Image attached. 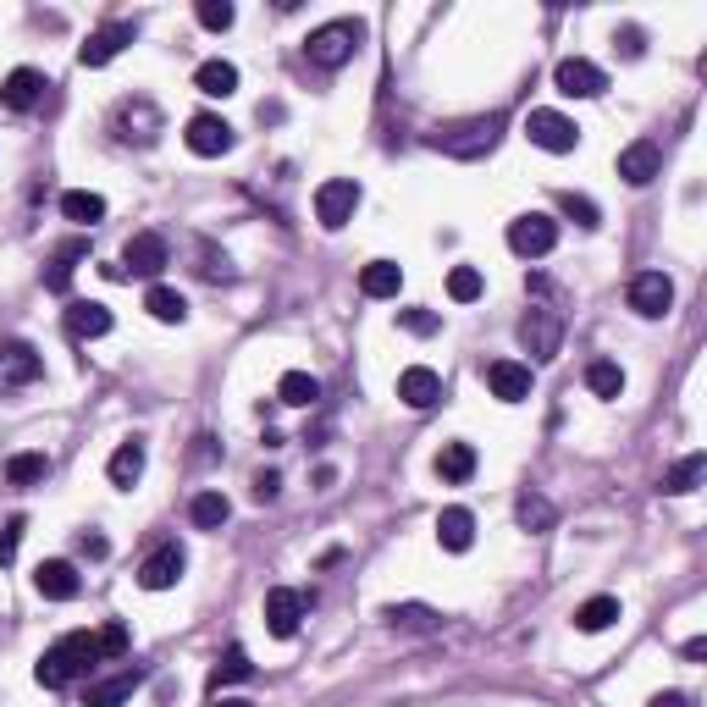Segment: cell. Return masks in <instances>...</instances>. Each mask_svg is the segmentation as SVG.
I'll use <instances>...</instances> for the list:
<instances>
[{
  "mask_svg": "<svg viewBox=\"0 0 707 707\" xmlns=\"http://www.w3.org/2000/svg\"><path fill=\"white\" fill-rule=\"evenodd\" d=\"M83 254H88L83 238H72V243H61V249L50 254V265H45V288H50V293H67V288H72V272H77Z\"/></svg>",
  "mask_w": 707,
  "mask_h": 707,
  "instance_id": "cell-28",
  "label": "cell"
},
{
  "mask_svg": "<svg viewBox=\"0 0 707 707\" xmlns=\"http://www.w3.org/2000/svg\"><path fill=\"white\" fill-rule=\"evenodd\" d=\"M481 272H476V265H454V272H448V299L454 304H476L481 299Z\"/></svg>",
  "mask_w": 707,
  "mask_h": 707,
  "instance_id": "cell-41",
  "label": "cell"
},
{
  "mask_svg": "<svg viewBox=\"0 0 707 707\" xmlns=\"http://www.w3.org/2000/svg\"><path fill=\"white\" fill-rule=\"evenodd\" d=\"M354 211H360V183H354V177H326V183L315 189V221H321L326 232L348 227Z\"/></svg>",
  "mask_w": 707,
  "mask_h": 707,
  "instance_id": "cell-6",
  "label": "cell"
},
{
  "mask_svg": "<svg viewBox=\"0 0 707 707\" xmlns=\"http://www.w3.org/2000/svg\"><path fill=\"white\" fill-rule=\"evenodd\" d=\"M398 398H404L409 409H436V404H442V376H436L431 366H409V371L398 376Z\"/></svg>",
  "mask_w": 707,
  "mask_h": 707,
  "instance_id": "cell-22",
  "label": "cell"
},
{
  "mask_svg": "<svg viewBox=\"0 0 707 707\" xmlns=\"http://www.w3.org/2000/svg\"><path fill=\"white\" fill-rule=\"evenodd\" d=\"M360 45H366V23L337 17V23H321V28L304 39V56H310V67L337 72V67H348L354 56H360Z\"/></svg>",
  "mask_w": 707,
  "mask_h": 707,
  "instance_id": "cell-3",
  "label": "cell"
},
{
  "mask_svg": "<svg viewBox=\"0 0 707 707\" xmlns=\"http://www.w3.org/2000/svg\"><path fill=\"white\" fill-rule=\"evenodd\" d=\"M95 663H100V642L88 636V631H72V636H61L56 647L39 652L34 680H39L45 691H61V685H72V680H88V674H95Z\"/></svg>",
  "mask_w": 707,
  "mask_h": 707,
  "instance_id": "cell-1",
  "label": "cell"
},
{
  "mask_svg": "<svg viewBox=\"0 0 707 707\" xmlns=\"http://www.w3.org/2000/svg\"><path fill=\"white\" fill-rule=\"evenodd\" d=\"M144 310H149L160 326H183V321H189V299L177 293V288H160V283L144 293Z\"/></svg>",
  "mask_w": 707,
  "mask_h": 707,
  "instance_id": "cell-30",
  "label": "cell"
},
{
  "mask_svg": "<svg viewBox=\"0 0 707 707\" xmlns=\"http://www.w3.org/2000/svg\"><path fill=\"white\" fill-rule=\"evenodd\" d=\"M200 277H211V283H227V277H232V260L216 254V243H200Z\"/></svg>",
  "mask_w": 707,
  "mask_h": 707,
  "instance_id": "cell-46",
  "label": "cell"
},
{
  "mask_svg": "<svg viewBox=\"0 0 707 707\" xmlns=\"http://www.w3.org/2000/svg\"><path fill=\"white\" fill-rule=\"evenodd\" d=\"M436 476L448 481V487H465L476 476V448L470 442H442V454H436Z\"/></svg>",
  "mask_w": 707,
  "mask_h": 707,
  "instance_id": "cell-27",
  "label": "cell"
},
{
  "mask_svg": "<svg viewBox=\"0 0 707 707\" xmlns=\"http://www.w3.org/2000/svg\"><path fill=\"white\" fill-rule=\"evenodd\" d=\"M194 17H200L211 34H227L238 12H232V0H200V7H194Z\"/></svg>",
  "mask_w": 707,
  "mask_h": 707,
  "instance_id": "cell-42",
  "label": "cell"
},
{
  "mask_svg": "<svg viewBox=\"0 0 707 707\" xmlns=\"http://www.w3.org/2000/svg\"><path fill=\"white\" fill-rule=\"evenodd\" d=\"M503 128H508V117H503V111H487V117H465V122H448V128L426 133V144H431L436 155H448V160H481V155L498 149Z\"/></svg>",
  "mask_w": 707,
  "mask_h": 707,
  "instance_id": "cell-2",
  "label": "cell"
},
{
  "mask_svg": "<svg viewBox=\"0 0 707 707\" xmlns=\"http://www.w3.org/2000/svg\"><path fill=\"white\" fill-rule=\"evenodd\" d=\"M436 542L448 548V553H470V542H476V514L470 508H442L436 514Z\"/></svg>",
  "mask_w": 707,
  "mask_h": 707,
  "instance_id": "cell-24",
  "label": "cell"
},
{
  "mask_svg": "<svg viewBox=\"0 0 707 707\" xmlns=\"http://www.w3.org/2000/svg\"><path fill=\"white\" fill-rule=\"evenodd\" d=\"M508 249H514L519 260H542V254H553V249H559V221L542 216V211L514 216V221H508Z\"/></svg>",
  "mask_w": 707,
  "mask_h": 707,
  "instance_id": "cell-7",
  "label": "cell"
},
{
  "mask_svg": "<svg viewBox=\"0 0 707 707\" xmlns=\"http://www.w3.org/2000/svg\"><path fill=\"white\" fill-rule=\"evenodd\" d=\"M398 288H404V265L398 260H371L360 272V293L366 299H398Z\"/></svg>",
  "mask_w": 707,
  "mask_h": 707,
  "instance_id": "cell-26",
  "label": "cell"
},
{
  "mask_svg": "<svg viewBox=\"0 0 707 707\" xmlns=\"http://www.w3.org/2000/svg\"><path fill=\"white\" fill-rule=\"evenodd\" d=\"M45 476H50V459H45V454H12V459H7V481H12V487H39Z\"/></svg>",
  "mask_w": 707,
  "mask_h": 707,
  "instance_id": "cell-38",
  "label": "cell"
},
{
  "mask_svg": "<svg viewBox=\"0 0 707 707\" xmlns=\"http://www.w3.org/2000/svg\"><path fill=\"white\" fill-rule=\"evenodd\" d=\"M45 376V360H39V348L12 337V343H0V393H17V387H34Z\"/></svg>",
  "mask_w": 707,
  "mask_h": 707,
  "instance_id": "cell-9",
  "label": "cell"
},
{
  "mask_svg": "<svg viewBox=\"0 0 707 707\" xmlns=\"http://www.w3.org/2000/svg\"><path fill=\"white\" fill-rule=\"evenodd\" d=\"M619 619V597H591V602H580L575 608V631H586V636H597V631H608Z\"/></svg>",
  "mask_w": 707,
  "mask_h": 707,
  "instance_id": "cell-37",
  "label": "cell"
},
{
  "mask_svg": "<svg viewBox=\"0 0 707 707\" xmlns=\"http://www.w3.org/2000/svg\"><path fill=\"white\" fill-rule=\"evenodd\" d=\"M194 459H200V465H211V459H216V436H211V431H200V436H194Z\"/></svg>",
  "mask_w": 707,
  "mask_h": 707,
  "instance_id": "cell-50",
  "label": "cell"
},
{
  "mask_svg": "<svg viewBox=\"0 0 707 707\" xmlns=\"http://www.w3.org/2000/svg\"><path fill=\"white\" fill-rule=\"evenodd\" d=\"M216 707H249L243 696H216Z\"/></svg>",
  "mask_w": 707,
  "mask_h": 707,
  "instance_id": "cell-53",
  "label": "cell"
},
{
  "mask_svg": "<svg viewBox=\"0 0 707 707\" xmlns=\"http://www.w3.org/2000/svg\"><path fill=\"white\" fill-rule=\"evenodd\" d=\"M139 680H144V669H122V674H111V680H88L83 707H128L133 691H139Z\"/></svg>",
  "mask_w": 707,
  "mask_h": 707,
  "instance_id": "cell-21",
  "label": "cell"
},
{
  "mask_svg": "<svg viewBox=\"0 0 707 707\" xmlns=\"http://www.w3.org/2000/svg\"><path fill=\"white\" fill-rule=\"evenodd\" d=\"M67 332H72L77 343H95V337L111 332V310L95 304V299H72V304H67Z\"/></svg>",
  "mask_w": 707,
  "mask_h": 707,
  "instance_id": "cell-23",
  "label": "cell"
},
{
  "mask_svg": "<svg viewBox=\"0 0 707 707\" xmlns=\"http://www.w3.org/2000/svg\"><path fill=\"white\" fill-rule=\"evenodd\" d=\"M514 519H519L525 530H553V525H559V508H553L542 492H519V503H514Z\"/></svg>",
  "mask_w": 707,
  "mask_h": 707,
  "instance_id": "cell-35",
  "label": "cell"
},
{
  "mask_svg": "<svg viewBox=\"0 0 707 707\" xmlns=\"http://www.w3.org/2000/svg\"><path fill=\"white\" fill-rule=\"evenodd\" d=\"M183 144H189L200 160H216V155H227V149L238 144V133H232V122H221V117L200 111V117H189V133H183Z\"/></svg>",
  "mask_w": 707,
  "mask_h": 707,
  "instance_id": "cell-14",
  "label": "cell"
},
{
  "mask_svg": "<svg viewBox=\"0 0 707 707\" xmlns=\"http://www.w3.org/2000/svg\"><path fill=\"white\" fill-rule=\"evenodd\" d=\"M83 553H88V559H106L111 548H106V537H83Z\"/></svg>",
  "mask_w": 707,
  "mask_h": 707,
  "instance_id": "cell-52",
  "label": "cell"
},
{
  "mask_svg": "<svg viewBox=\"0 0 707 707\" xmlns=\"http://www.w3.org/2000/svg\"><path fill=\"white\" fill-rule=\"evenodd\" d=\"M77 586H83V580H77V570H72L67 559H45V564L34 570V591H39L45 602H72Z\"/></svg>",
  "mask_w": 707,
  "mask_h": 707,
  "instance_id": "cell-20",
  "label": "cell"
},
{
  "mask_svg": "<svg viewBox=\"0 0 707 707\" xmlns=\"http://www.w3.org/2000/svg\"><path fill=\"white\" fill-rule=\"evenodd\" d=\"M519 348L530 354V360H559V348H564V315L553 304H530L519 315Z\"/></svg>",
  "mask_w": 707,
  "mask_h": 707,
  "instance_id": "cell-5",
  "label": "cell"
},
{
  "mask_svg": "<svg viewBox=\"0 0 707 707\" xmlns=\"http://www.w3.org/2000/svg\"><path fill=\"white\" fill-rule=\"evenodd\" d=\"M277 492H283V476H277V470H260V476H254V503H277Z\"/></svg>",
  "mask_w": 707,
  "mask_h": 707,
  "instance_id": "cell-48",
  "label": "cell"
},
{
  "mask_svg": "<svg viewBox=\"0 0 707 707\" xmlns=\"http://www.w3.org/2000/svg\"><path fill=\"white\" fill-rule=\"evenodd\" d=\"M171 265V243L160 238V232H133L128 238V249H122V277H160Z\"/></svg>",
  "mask_w": 707,
  "mask_h": 707,
  "instance_id": "cell-10",
  "label": "cell"
},
{
  "mask_svg": "<svg viewBox=\"0 0 707 707\" xmlns=\"http://www.w3.org/2000/svg\"><path fill=\"white\" fill-rule=\"evenodd\" d=\"M586 387H591L597 398H619V393H625V371H619L613 360H591V366H586Z\"/></svg>",
  "mask_w": 707,
  "mask_h": 707,
  "instance_id": "cell-39",
  "label": "cell"
},
{
  "mask_svg": "<svg viewBox=\"0 0 707 707\" xmlns=\"http://www.w3.org/2000/svg\"><path fill=\"white\" fill-rule=\"evenodd\" d=\"M559 211H564V216H570L575 227H586V232H591V227L602 221V211H597V205H591L586 194H559Z\"/></svg>",
  "mask_w": 707,
  "mask_h": 707,
  "instance_id": "cell-43",
  "label": "cell"
},
{
  "mask_svg": "<svg viewBox=\"0 0 707 707\" xmlns=\"http://www.w3.org/2000/svg\"><path fill=\"white\" fill-rule=\"evenodd\" d=\"M669 304H674L669 272H636V277H631V310H636V315L658 321V315H669Z\"/></svg>",
  "mask_w": 707,
  "mask_h": 707,
  "instance_id": "cell-15",
  "label": "cell"
},
{
  "mask_svg": "<svg viewBox=\"0 0 707 707\" xmlns=\"http://www.w3.org/2000/svg\"><path fill=\"white\" fill-rule=\"evenodd\" d=\"M189 519H194L200 530H221V525L232 519V503H227V492H194V503H189Z\"/></svg>",
  "mask_w": 707,
  "mask_h": 707,
  "instance_id": "cell-34",
  "label": "cell"
},
{
  "mask_svg": "<svg viewBox=\"0 0 707 707\" xmlns=\"http://www.w3.org/2000/svg\"><path fill=\"white\" fill-rule=\"evenodd\" d=\"M487 387H492V398H503V404H525V398H530V366H519V360H492V366H487Z\"/></svg>",
  "mask_w": 707,
  "mask_h": 707,
  "instance_id": "cell-19",
  "label": "cell"
},
{
  "mask_svg": "<svg viewBox=\"0 0 707 707\" xmlns=\"http://www.w3.org/2000/svg\"><path fill=\"white\" fill-rule=\"evenodd\" d=\"M111 133H117L122 144H133V149H149V144L166 133V117H160L155 100L128 95V100H117V111H111Z\"/></svg>",
  "mask_w": 707,
  "mask_h": 707,
  "instance_id": "cell-4",
  "label": "cell"
},
{
  "mask_svg": "<svg viewBox=\"0 0 707 707\" xmlns=\"http://www.w3.org/2000/svg\"><path fill=\"white\" fill-rule=\"evenodd\" d=\"M398 326L415 332V337H431V332L442 326V315H436V310H398Z\"/></svg>",
  "mask_w": 707,
  "mask_h": 707,
  "instance_id": "cell-47",
  "label": "cell"
},
{
  "mask_svg": "<svg viewBox=\"0 0 707 707\" xmlns=\"http://www.w3.org/2000/svg\"><path fill=\"white\" fill-rule=\"evenodd\" d=\"M642 39H647V34H642V28H619V34H613V45H619V50H625V56H631V61H636V56H642V50H647V45H642Z\"/></svg>",
  "mask_w": 707,
  "mask_h": 707,
  "instance_id": "cell-49",
  "label": "cell"
},
{
  "mask_svg": "<svg viewBox=\"0 0 707 707\" xmlns=\"http://www.w3.org/2000/svg\"><path fill=\"white\" fill-rule=\"evenodd\" d=\"M702 470H707V454H685L669 476H663V487L658 492H669V498H685V492H696L702 487Z\"/></svg>",
  "mask_w": 707,
  "mask_h": 707,
  "instance_id": "cell-36",
  "label": "cell"
},
{
  "mask_svg": "<svg viewBox=\"0 0 707 707\" xmlns=\"http://www.w3.org/2000/svg\"><path fill=\"white\" fill-rule=\"evenodd\" d=\"M658 171H663V149H658L652 139H636V144L619 149V177H625L631 189H647Z\"/></svg>",
  "mask_w": 707,
  "mask_h": 707,
  "instance_id": "cell-17",
  "label": "cell"
},
{
  "mask_svg": "<svg viewBox=\"0 0 707 707\" xmlns=\"http://www.w3.org/2000/svg\"><path fill=\"white\" fill-rule=\"evenodd\" d=\"M183 570H189V553L177 548V542H160V548L139 564V586H144V591H171L177 580H183Z\"/></svg>",
  "mask_w": 707,
  "mask_h": 707,
  "instance_id": "cell-13",
  "label": "cell"
},
{
  "mask_svg": "<svg viewBox=\"0 0 707 707\" xmlns=\"http://www.w3.org/2000/svg\"><path fill=\"white\" fill-rule=\"evenodd\" d=\"M310 602H315V597H304V591H293V586H272V591H265V631H272L277 642L299 636V619H304Z\"/></svg>",
  "mask_w": 707,
  "mask_h": 707,
  "instance_id": "cell-12",
  "label": "cell"
},
{
  "mask_svg": "<svg viewBox=\"0 0 707 707\" xmlns=\"http://www.w3.org/2000/svg\"><path fill=\"white\" fill-rule=\"evenodd\" d=\"M61 216L77 221V227H95V221H106V200L88 194V189H67L61 194Z\"/></svg>",
  "mask_w": 707,
  "mask_h": 707,
  "instance_id": "cell-32",
  "label": "cell"
},
{
  "mask_svg": "<svg viewBox=\"0 0 707 707\" xmlns=\"http://www.w3.org/2000/svg\"><path fill=\"white\" fill-rule=\"evenodd\" d=\"M95 642H100V658H122V652L133 647V636H128V625H122V619H111V625H106Z\"/></svg>",
  "mask_w": 707,
  "mask_h": 707,
  "instance_id": "cell-45",
  "label": "cell"
},
{
  "mask_svg": "<svg viewBox=\"0 0 707 707\" xmlns=\"http://www.w3.org/2000/svg\"><path fill=\"white\" fill-rule=\"evenodd\" d=\"M106 476H111V487H122V492H128V487H133L139 476H144V442H139V436H128V442H122V448L111 454V465H106Z\"/></svg>",
  "mask_w": 707,
  "mask_h": 707,
  "instance_id": "cell-29",
  "label": "cell"
},
{
  "mask_svg": "<svg viewBox=\"0 0 707 707\" xmlns=\"http://www.w3.org/2000/svg\"><path fill=\"white\" fill-rule=\"evenodd\" d=\"M194 88H200V95H211V100H227V95H238V67L221 61V56H211V61L194 67Z\"/></svg>",
  "mask_w": 707,
  "mask_h": 707,
  "instance_id": "cell-25",
  "label": "cell"
},
{
  "mask_svg": "<svg viewBox=\"0 0 707 707\" xmlns=\"http://www.w3.org/2000/svg\"><path fill=\"white\" fill-rule=\"evenodd\" d=\"M133 39H139V23H106L100 34H88V45L77 50V61H83V67H106V61H117Z\"/></svg>",
  "mask_w": 707,
  "mask_h": 707,
  "instance_id": "cell-16",
  "label": "cell"
},
{
  "mask_svg": "<svg viewBox=\"0 0 707 707\" xmlns=\"http://www.w3.org/2000/svg\"><path fill=\"white\" fill-rule=\"evenodd\" d=\"M647 707H691V702H685V696H680V691H658V696H652V702H647Z\"/></svg>",
  "mask_w": 707,
  "mask_h": 707,
  "instance_id": "cell-51",
  "label": "cell"
},
{
  "mask_svg": "<svg viewBox=\"0 0 707 707\" xmlns=\"http://www.w3.org/2000/svg\"><path fill=\"white\" fill-rule=\"evenodd\" d=\"M243 680H254V663H249V652L232 642V647L221 652V663H216V691H221V685H243Z\"/></svg>",
  "mask_w": 707,
  "mask_h": 707,
  "instance_id": "cell-40",
  "label": "cell"
},
{
  "mask_svg": "<svg viewBox=\"0 0 707 707\" xmlns=\"http://www.w3.org/2000/svg\"><path fill=\"white\" fill-rule=\"evenodd\" d=\"M525 139L537 144V149H548V155H570L580 144V128L564 111H530L525 117Z\"/></svg>",
  "mask_w": 707,
  "mask_h": 707,
  "instance_id": "cell-11",
  "label": "cell"
},
{
  "mask_svg": "<svg viewBox=\"0 0 707 707\" xmlns=\"http://www.w3.org/2000/svg\"><path fill=\"white\" fill-rule=\"evenodd\" d=\"M39 100H45V72H34V67L7 72V83H0V106L7 111H34Z\"/></svg>",
  "mask_w": 707,
  "mask_h": 707,
  "instance_id": "cell-18",
  "label": "cell"
},
{
  "mask_svg": "<svg viewBox=\"0 0 707 707\" xmlns=\"http://www.w3.org/2000/svg\"><path fill=\"white\" fill-rule=\"evenodd\" d=\"M387 625L393 631H442V613L426 602H393L387 608Z\"/></svg>",
  "mask_w": 707,
  "mask_h": 707,
  "instance_id": "cell-33",
  "label": "cell"
},
{
  "mask_svg": "<svg viewBox=\"0 0 707 707\" xmlns=\"http://www.w3.org/2000/svg\"><path fill=\"white\" fill-rule=\"evenodd\" d=\"M553 88H559L564 100H597L602 88H608V72L597 61H586V56H564L553 67Z\"/></svg>",
  "mask_w": 707,
  "mask_h": 707,
  "instance_id": "cell-8",
  "label": "cell"
},
{
  "mask_svg": "<svg viewBox=\"0 0 707 707\" xmlns=\"http://www.w3.org/2000/svg\"><path fill=\"white\" fill-rule=\"evenodd\" d=\"M23 530H28V519H23V514H12L7 525H0V570H7V564L17 559V542H23Z\"/></svg>",
  "mask_w": 707,
  "mask_h": 707,
  "instance_id": "cell-44",
  "label": "cell"
},
{
  "mask_svg": "<svg viewBox=\"0 0 707 707\" xmlns=\"http://www.w3.org/2000/svg\"><path fill=\"white\" fill-rule=\"evenodd\" d=\"M277 404H288V409H315V404H321V382H315L310 371H288V376L277 382Z\"/></svg>",
  "mask_w": 707,
  "mask_h": 707,
  "instance_id": "cell-31",
  "label": "cell"
}]
</instances>
